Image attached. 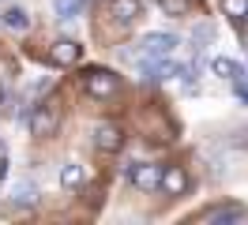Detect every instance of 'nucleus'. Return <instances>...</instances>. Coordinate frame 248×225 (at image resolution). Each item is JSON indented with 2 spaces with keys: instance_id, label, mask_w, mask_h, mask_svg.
<instances>
[{
  "instance_id": "5",
  "label": "nucleus",
  "mask_w": 248,
  "mask_h": 225,
  "mask_svg": "<svg viewBox=\"0 0 248 225\" xmlns=\"http://www.w3.org/2000/svg\"><path fill=\"white\" fill-rule=\"evenodd\" d=\"M94 143H98V150H106V154H117V150L124 147V135L117 124H102L98 132H94Z\"/></svg>"
},
{
  "instance_id": "11",
  "label": "nucleus",
  "mask_w": 248,
  "mask_h": 225,
  "mask_svg": "<svg viewBox=\"0 0 248 225\" xmlns=\"http://www.w3.org/2000/svg\"><path fill=\"white\" fill-rule=\"evenodd\" d=\"M83 180H87V173H83V165H79V162L61 165V188L76 192V188H83Z\"/></svg>"
},
{
  "instance_id": "4",
  "label": "nucleus",
  "mask_w": 248,
  "mask_h": 225,
  "mask_svg": "<svg viewBox=\"0 0 248 225\" xmlns=\"http://www.w3.org/2000/svg\"><path fill=\"white\" fill-rule=\"evenodd\" d=\"M79 57H83V45H79V42H72V38H61V42H53V49H49V60H53L57 68L79 64Z\"/></svg>"
},
{
  "instance_id": "17",
  "label": "nucleus",
  "mask_w": 248,
  "mask_h": 225,
  "mask_svg": "<svg viewBox=\"0 0 248 225\" xmlns=\"http://www.w3.org/2000/svg\"><path fill=\"white\" fill-rule=\"evenodd\" d=\"M211 38H215V27H207V23H203V27H196V34H192V42H196V49H203V45L211 42Z\"/></svg>"
},
{
  "instance_id": "16",
  "label": "nucleus",
  "mask_w": 248,
  "mask_h": 225,
  "mask_svg": "<svg viewBox=\"0 0 248 225\" xmlns=\"http://www.w3.org/2000/svg\"><path fill=\"white\" fill-rule=\"evenodd\" d=\"M222 12L230 15V19H241L248 12V0H222Z\"/></svg>"
},
{
  "instance_id": "3",
  "label": "nucleus",
  "mask_w": 248,
  "mask_h": 225,
  "mask_svg": "<svg viewBox=\"0 0 248 225\" xmlns=\"http://www.w3.org/2000/svg\"><path fill=\"white\" fill-rule=\"evenodd\" d=\"M117 90H121V79L113 72H102V68L87 72V94H91V98H113Z\"/></svg>"
},
{
  "instance_id": "7",
  "label": "nucleus",
  "mask_w": 248,
  "mask_h": 225,
  "mask_svg": "<svg viewBox=\"0 0 248 225\" xmlns=\"http://www.w3.org/2000/svg\"><path fill=\"white\" fill-rule=\"evenodd\" d=\"M248 210L245 207H233V203H226V207H211L207 214H203V222L207 225H218V222H245Z\"/></svg>"
},
{
  "instance_id": "13",
  "label": "nucleus",
  "mask_w": 248,
  "mask_h": 225,
  "mask_svg": "<svg viewBox=\"0 0 248 225\" xmlns=\"http://www.w3.org/2000/svg\"><path fill=\"white\" fill-rule=\"evenodd\" d=\"M0 19H4V27H12V30H27L31 27V15L23 12V8H8Z\"/></svg>"
},
{
  "instance_id": "2",
  "label": "nucleus",
  "mask_w": 248,
  "mask_h": 225,
  "mask_svg": "<svg viewBox=\"0 0 248 225\" xmlns=\"http://www.w3.org/2000/svg\"><path fill=\"white\" fill-rule=\"evenodd\" d=\"M177 34H162V30H151V34H143L140 42V53L143 57H173L177 53Z\"/></svg>"
},
{
  "instance_id": "12",
  "label": "nucleus",
  "mask_w": 248,
  "mask_h": 225,
  "mask_svg": "<svg viewBox=\"0 0 248 225\" xmlns=\"http://www.w3.org/2000/svg\"><path fill=\"white\" fill-rule=\"evenodd\" d=\"M12 203H19V207H34V203H38V188H34L31 180H19L16 188H12Z\"/></svg>"
},
{
  "instance_id": "8",
  "label": "nucleus",
  "mask_w": 248,
  "mask_h": 225,
  "mask_svg": "<svg viewBox=\"0 0 248 225\" xmlns=\"http://www.w3.org/2000/svg\"><path fill=\"white\" fill-rule=\"evenodd\" d=\"M162 188H166V195H185L188 192V173L181 169V165L162 169Z\"/></svg>"
},
{
  "instance_id": "15",
  "label": "nucleus",
  "mask_w": 248,
  "mask_h": 225,
  "mask_svg": "<svg viewBox=\"0 0 248 225\" xmlns=\"http://www.w3.org/2000/svg\"><path fill=\"white\" fill-rule=\"evenodd\" d=\"M158 8L166 15H188L192 12V0H158Z\"/></svg>"
},
{
  "instance_id": "6",
  "label": "nucleus",
  "mask_w": 248,
  "mask_h": 225,
  "mask_svg": "<svg viewBox=\"0 0 248 225\" xmlns=\"http://www.w3.org/2000/svg\"><path fill=\"white\" fill-rule=\"evenodd\" d=\"M27 120H31V135H53V128H57V113L49 105H38Z\"/></svg>"
},
{
  "instance_id": "14",
  "label": "nucleus",
  "mask_w": 248,
  "mask_h": 225,
  "mask_svg": "<svg viewBox=\"0 0 248 225\" xmlns=\"http://www.w3.org/2000/svg\"><path fill=\"white\" fill-rule=\"evenodd\" d=\"M53 8H57V15H61V19H76V15L87 8V0H57Z\"/></svg>"
},
{
  "instance_id": "1",
  "label": "nucleus",
  "mask_w": 248,
  "mask_h": 225,
  "mask_svg": "<svg viewBox=\"0 0 248 225\" xmlns=\"http://www.w3.org/2000/svg\"><path fill=\"white\" fill-rule=\"evenodd\" d=\"M128 180H132L140 192H158V188H162V165H155V162H132V165H128Z\"/></svg>"
},
{
  "instance_id": "19",
  "label": "nucleus",
  "mask_w": 248,
  "mask_h": 225,
  "mask_svg": "<svg viewBox=\"0 0 248 225\" xmlns=\"http://www.w3.org/2000/svg\"><path fill=\"white\" fill-rule=\"evenodd\" d=\"M237 23H241V30H245V34H248V12L241 15V19H237Z\"/></svg>"
},
{
  "instance_id": "10",
  "label": "nucleus",
  "mask_w": 248,
  "mask_h": 225,
  "mask_svg": "<svg viewBox=\"0 0 248 225\" xmlns=\"http://www.w3.org/2000/svg\"><path fill=\"white\" fill-rule=\"evenodd\" d=\"M211 72H215L218 79H237V83H245V68L233 64L230 57H215V60H211Z\"/></svg>"
},
{
  "instance_id": "18",
  "label": "nucleus",
  "mask_w": 248,
  "mask_h": 225,
  "mask_svg": "<svg viewBox=\"0 0 248 225\" xmlns=\"http://www.w3.org/2000/svg\"><path fill=\"white\" fill-rule=\"evenodd\" d=\"M8 177V158H4V154H0V180Z\"/></svg>"
},
{
  "instance_id": "9",
  "label": "nucleus",
  "mask_w": 248,
  "mask_h": 225,
  "mask_svg": "<svg viewBox=\"0 0 248 225\" xmlns=\"http://www.w3.org/2000/svg\"><path fill=\"white\" fill-rule=\"evenodd\" d=\"M109 12L117 15V23H136V19L143 15V4L140 0H113Z\"/></svg>"
}]
</instances>
